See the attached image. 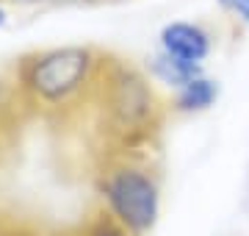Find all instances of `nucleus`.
Returning <instances> with one entry per match:
<instances>
[{
    "instance_id": "obj_13",
    "label": "nucleus",
    "mask_w": 249,
    "mask_h": 236,
    "mask_svg": "<svg viewBox=\"0 0 249 236\" xmlns=\"http://www.w3.org/2000/svg\"><path fill=\"white\" fill-rule=\"evenodd\" d=\"M58 236H78L75 231H64V234H58Z\"/></svg>"
},
{
    "instance_id": "obj_10",
    "label": "nucleus",
    "mask_w": 249,
    "mask_h": 236,
    "mask_svg": "<svg viewBox=\"0 0 249 236\" xmlns=\"http://www.w3.org/2000/svg\"><path fill=\"white\" fill-rule=\"evenodd\" d=\"M0 236H28V234L19 231L17 225H0Z\"/></svg>"
},
{
    "instance_id": "obj_5",
    "label": "nucleus",
    "mask_w": 249,
    "mask_h": 236,
    "mask_svg": "<svg viewBox=\"0 0 249 236\" xmlns=\"http://www.w3.org/2000/svg\"><path fill=\"white\" fill-rule=\"evenodd\" d=\"M222 98V83L216 81L213 75L199 73L194 75L191 81H186L183 86L172 89L166 95V103H169V114H178V117H196V114H205L211 111Z\"/></svg>"
},
{
    "instance_id": "obj_2",
    "label": "nucleus",
    "mask_w": 249,
    "mask_h": 236,
    "mask_svg": "<svg viewBox=\"0 0 249 236\" xmlns=\"http://www.w3.org/2000/svg\"><path fill=\"white\" fill-rule=\"evenodd\" d=\"M108 53L91 45H55L17 61V95L42 114H70L91 106Z\"/></svg>"
},
{
    "instance_id": "obj_11",
    "label": "nucleus",
    "mask_w": 249,
    "mask_h": 236,
    "mask_svg": "<svg viewBox=\"0 0 249 236\" xmlns=\"http://www.w3.org/2000/svg\"><path fill=\"white\" fill-rule=\"evenodd\" d=\"M50 3H61V6H80V3H97V0H50Z\"/></svg>"
},
{
    "instance_id": "obj_12",
    "label": "nucleus",
    "mask_w": 249,
    "mask_h": 236,
    "mask_svg": "<svg viewBox=\"0 0 249 236\" xmlns=\"http://www.w3.org/2000/svg\"><path fill=\"white\" fill-rule=\"evenodd\" d=\"M6 22H9V9H6V6H3V0H0V28L6 25Z\"/></svg>"
},
{
    "instance_id": "obj_6",
    "label": "nucleus",
    "mask_w": 249,
    "mask_h": 236,
    "mask_svg": "<svg viewBox=\"0 0 249 236\" xmlns=\"http://www.w3.org/2000/svg\"><path fill=\"white\" fill-rule=\"evenodd\" d=\"M142 67H144V73L155 81V86H158V89H163L166 95H169L172 89L183 86L186 81H191L194 75L205 73V64L180 61V59H175V56H169V53H163V50H158V47H155V53H152V56H147V59H144Z\"/></svg>"
},
{
    "instance_id": "obj_1",
    "label": "nucleus",
    "mask_w": 249,
    "mask_h": 236,
    "mask_svg": "<svg viewBox=\"0 0 249 236\" xmlns=\"http://www.w3.org/2000/svg\"><path fill=\"white\" fill-rule=\"evenodd\" d=\"M108 153L147 156L160 137L169 103L142 64L106 56L97 89L91 98Z\"/></svg>"
},
{
    "instance_id": "obj_8",
    "label": "nucleus",
    "mask_w": 249,
    "mask_h": 236,
    "mask_svg": "<svg viewBox=\"0 0 249 236\" xmlns=\"http://www.w3.org/2000/svg\"><path fill=\"white\" fill-rule=\"evenodd\" d=\"M216 9L235 28H249V0H216Z\"/></svg>"
},
{
    "instance_id": "obj_7",
    "label": "nucleus",
    "mask_w": 249,
    "mask_h": 236,
    "mask_svg": "<svg viewBox=\"0 0 249 236\" xmlns=\"http://www.w3.org/2000/svg\"><path fill=\"white\" fill-rule=\"evenodd\" d=\"M75 234L78 236H133L119 219H114L106 209H100V206L75 228Z\"/></svg>"
},
{
    "instance_id": "obj_9",
    "label": "nucleus",
    "mask_w": 249,
    "mask_h": 236,
    "mask_svg": "<svg viewBox=\"0 0 249 236\" xmlns=\"http://www.w3.org/2000/svg\"><path fill=\"white\" fill-rule=\"evenodd\" d=\"M3 3H11V6H22V9H34V6H42V3H50V0H3Z\"/></svg>"
},
{
    "instance_id": "obj_3",
    "label": "nucleus",
    "mask_w": 249,
    "mask_h": 236,
    "mask_svg": "<svg viewBox=\"0 0 249 236\" xmlns=\"http://www.w3.org/2000/svg\"><path fill=\"white\" fill-rule=\"evenodd\" d=\"M100 209L133 236H150L163 214V183L147 156L108 153L94 173Z\"/></svg>"
},
{
    "instance_id": "obj_4",
    "label": "nucleus",
    "mask_w": 249,
    "mask_h": 236,
    "mask_svg": "<svg viewBox=\"0 0 249 236\" xmlns=\"http://www.w3.org/2000/svg\"><path fill=\"white\" fill-rule=\"evenodd\" d=\"M216 31L202 20H169L158 31V50L188 64H205L216 50Z\"/></svg>"
},
{
    "instance_id": "obj_14",
    "label": "nucleus",
    "mask_w": 249,
    "mask_h": 236,
    "mask_svg": "<svg viewBox=\"0 0 249 236\" xmlns=\"http://www.w3.org/2000/svg\"><path fill=\"white\" fill-rule=\"evenodd\" d=\"M97 3H116V0H97Z\"/></svg>"
}]
</instances>
